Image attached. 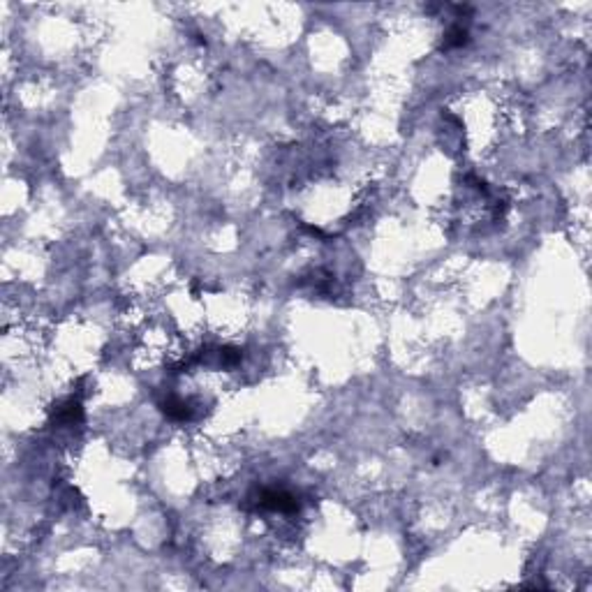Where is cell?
<instances>
[{"label":"cell","instance_id":"7a4b0ae2","mask_svg":"<svg viewBox=\"0 0 592 592\" xmlns=\"http://www.w3.org/2000/svg\"><path fill=\"white\" fill-rule=\"evenodd\" d=\"M160 407H162V412L169 416V419H174V421H190V419H193V414H195L193 403H190V400L176 398V396H169L167 400H162Z\"/></svg>","mask_w":592,"mask_h":592},{"label":"cell","instance_id":"277c9868","mask_svg":"<svg viewBox=\"0 0 592 592\" xmlns=\"http://www.w3.org/2000/svg\"><path fill=\"white\" fill-rule=\"evenodd\" d=\"M470 42V32H468V28L465 26H461V23H456V26H452L447 30V35H445V40H442V49H461V47H465Z\"/></svg>","mask_w":592,"mask_h":592},{"label":"cell","instance_id":"6da1fadb","mask_svg":"<svg viewBox=\"0 0 592 592\" xmlns=\"http://www.w3.org/2000/svg\"><path fill=\"white\" fill-rule=\"evenodd\" d=\"M257 509H266V512H280V514H294L298 512V502L296 497L287 493V490H273V488H264L260 495H257Z\"/></svg>","mask_w":592,"mask_h":592},{"label":"cell","instance_id":"5b68a950","mask_svg":"<svg viewBox=\"0 0 592 592\" xmlns=\"http://www.w3.org/2000/svg\"><path fill=\"white\" fill-rule=\"evenodd\" d=\"M241 361V349L236 347H222L220 349V363L231 368V366H236Z\"/></svg>","mask_w":592,"mask_h":592},{"label":"cell","instance_id":"3957f363","mask_svg":"<svg viewBox=\"0 0 592 592\" xmlns=\"http://www.w3.org/2000/svg\"><path fill=\"white\" fill-rule=\"evenodd\" d=\"M54 419L58 426H74V423H81L83 419V412H81V403L79 400H65V403H61L56 407V412H54Z\"/></svg>","mask_w":592,"mask_h":592}]
</instances>
